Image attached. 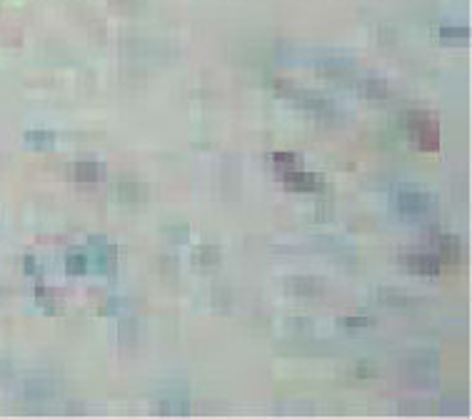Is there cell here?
I'll use <instances>...</instances> for the list:
<instances>
[{"instance_id": "1", "label": "cell", "mask_w": 472, "mask_h": 419, "mask_svg": "<svg viewBox=\"0 0 472 419\" xmlns=\"http://www.w3.org/2000/svg\"><path fill=\"white\" fill-rule=\"evenodd\" d=\"M407 127H410L412 140H415L423 150H437L440 127L430 112H423V110L410 112V117H407Z\"/></svg>"}, {"instance_id": "2", "label": "cell", "mask_w": 472, "mask_h": 419, "mask_svg": "<svg viewBox=\"0 0 472 419\" xmlns=\"http://www.w3.org/2000/svg\"><path fill=\"white\" fill-rule=\"evenodd\" d=\"M278 90H280L290 103L300 105V108H305L308 112H313L315 117H325V120H330V117L335 115V108H333L325 98H320V95L305 93V90H295V88H285L282 83H278Z\"/></svg>"}, {"instance_id": "3", "label": "cell", "mask_w": 472, "mask_h": 419, "mask_svg": "<svg viewBox=\"0 0 472 419\" xmlns=\"http://www.w3.org/2000/svg\"><path fill=\"white\" fill-rule=\"evenodd\" d=\"M397 210L402 215L410 217V220H418V217H428L435 210V198L418 190H405V193L397 195Z\"/></svg>"}, {"instance_id": "4", "label": "cell", "mask_w": 472, "mask_h": 419, "mask_svg": "<svg viewBox=\"0 0 472 419\" xmlns=\"http://www.w3.org/2000/svg\"><path fill=\"white\" fill-rule=\"evenodd\" d=\"M88 259H90V270L100 272V275H110L113 267H116V250L110 247L108 240L103 238H90L88 240Z\"/></svg>"}, {"instance_id": "5", "label": "cell", "mask_w": 472, "mask_h": 419, "mask_svg": "<svg viewBox=\"0 0 472 419\" xmlns=\"http://www.w3.org/2000/svg\"><path fill=\"white\" fill-rule=\"evenodd\" d=\"M282 180H285L287 188L297 190V193H315V190H323V175L305 172V170H300V167L282 172Z\"/></svg>"}, {"instance_id": "6", "label": "cell", "mask_w": 472, "mask_h": 419, "mask_svg": "<svg viewBox=\"0 0 472 419\" xmlns=\"http://www.w3.org/2000/svg\"><path fill=\"white\" fill-rule=\"evenodd\" d=\"M405 265H407V270H410V272H415V275H425V277H435L440 272L437 254H430V252L407 254Z\"/></svg>"}, {"instance_id": "7", "label": "cell", "mask_w": 472, "mask_h": 419, "mask_svg": "<svg viewBox=\"0 0 472 419\" xmlns=\"http://www.w3.org/2000/svg\"><path fill=\"white\" fill-rule=\"evenodd\" d=\"M100 177V162L95 160H77L75 162V180L82 185H93Z\"/></svg>"}, {"instance_id": "8", "label": "cell", "mask_w": 472, "mask_h": 419, "mask_svg": "<svg viewBox=\"0 0 472 419\" xmlns=\"http://www.w3.org/2000/svg\"><path fill=\"white\" fill-rule=\"evenodd\" d=\"M437 247H440L437 259H442V262H457V257H460V243H457V238H450V235H440V238H437Z\"/></svg>"}, {"instance_id": "9", "label": "cell", "mask_w": 472, "mask_h": 419, "mask_svg": "<svg viewBox=\"0 0 472 419\" xmlns=\"http://www.w3.org/2000/svg\"><path fill=\"white\" fill-rule=\"evenodd\" d=\"M66 270H68V275H88V272H90V259H88V254H82V252L68 254Z\"/></svg>"}, {"instance_id": "10", "label": "cell", "mask_w": 472, "mask_h": 419, "mask_svg": "<svg viewBox=\"0 0 472 419\" xmlns=\"http://www.w3.org/2000/svg\"><path fill=\"white\" fill-rule=\"evenodd\" d=\"M25 143L30 145V148L50 150L55 145V135L48 133V130H30V133H25Z\"/></svg>"}, {"instance_id": "11", "label": "cell", "mask_w": 472, "mask_h": 419, "mask_svg": "<svg viewBox=\"0 0 472 419\" xmlns=\"http://www.w3.org/2000/svg\"><path fill=\"white\" fill-rule=\"evenodd\" d=\"M440 38L447 40V43L465 45L467 40H470V30H467V28H455V25H445V28H440Z\"/></svg>"}, {"instance_id": "12", "label": "cell", "mask_w": 472, "mask_h": 419, "mask_svg": "<svg viewBox=\"0 0 472 419\" xmlns=\"http://www.w3.org/2000/svg\"><path fill=\"white\" fill-rule=\"evenodd\" d=\"M35 299H38L40 307L48 309V312H58V299H55V295L50 292L48 287H43V285L35 287Z\"/></svg>"}, {"instance_id": "13", "label": "cell", "mask_w": 472, "mask_h": 419, "mask_svg": "<svg viewBox=\"0 0 472 419\" xmlns=\"http://www.w3.org/2000/svg\"><path fill=\"white\" fill-rule=\"evenodd\" d=\"M273 162H275V167H278V170H280V175H282V172L295 170V167H297V155H290V153H275V155H273Z\"/></svg>"}, {"instance_id": "14", "label": "cell", "mask_w": 472, "mask_h": 419, "mask_svg": "<svg viewBox=\"0 0 472 419\" xmlns=\"http://www.w3.org/2000/svg\"><path fill=\"white\" fill-rule=\"evenodd\" d=\"M195 259H198L200 265H215V262H218V247L203 245V247L195 250Z\"/></svg>"}, {"instance_id": "15", "label": "cell", "mask_w": 472, "mask_h": 419, "mask_svg": "<svg viewBox=\"0 0 472 419\" xmlns=\"http://www.w3.org/2000/svg\"><path fill=\"white\" fill-rule=\"evenodd\" d=\"M363 93L368 95V98H385V95H387V88H385L383 80H365Z\"/></svg>"}, {"instance_id": "16", "label": "cell", "mask_w": 472, "mask_h": 419, "mask_svg": "<svg viewBox=\"0 0 472 419\" xmlns=\"http://www.w3.org/2000/svg\"><path fill=\"white\" fill-rule=\"evenodd\" d=\"M25 272L27 275H38V265H35L33 257H25Z\"/></svg>"}]
</instances>
